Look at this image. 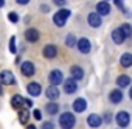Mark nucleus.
Segmentation results:
<instances>
[{
    "label": "nucleus",
    "instance_id": "c756f323",
    "mask_svg": "<svg viewBox=\"0 0 132 129\" xmlns=\"http://www.w3.org/2000/svg\"><path fill=\"white\" fill-rule=\"evenodd\" d=\"M33 117H34L36 120H42V112H40L39 109H34V110H33Z\"/></svg>",
    "mask_w": 132,
    "mask_h": 129
},
{
    "label": "nucleus",
    "instance_id": "ea45409f",
    "mask_svg": "<svg viewBox=\"0 0 132 129\" xmlns=\"http://www.w3.org/2000/svg\"><path fill=\"white\" fill-rule=\"evenodd\" d=\"M106 2H109V0H106Z\"/></svg>",
    "mask_w": 132,
    "mask_h": 129
},
{
    "label": "nucleus",
    "instance_id": "9b49d317",
    "mask_svg": "<svg viewBox=\"0 0 132 129\" xmlns=\"http://www.w3.org/2000/svg\"><path fill=\"white\" fill-rule=\"evenodd\" d=\"M27 90L31 96H39L42 93V86L37 83V81H31L28 86H27Z\"/></svg>",
    "mask_w": 132,
    "mask_h": 129
},
{
    "label": "nucleus",
    "instance_id": "2f4dec72",
    "mask_svg": "<svg viewBox=\"0 0 132 129\" xmlns=\"http://www.w3.org/2000/svg\"><path fill=\"white\" fill-rule=\"evenodd\" d=\"M23 106H28V107H31V106H33V101H31V100H25V101H23ZM28 107H27V109H28Z\"/></svg>",
    "mask_w": 132,
    "mask_h": 129
},
{
    "label": "nucleus",
    "instance_id": "e433bc0d",
    "mask_svg": "<svg viewBox=\"0 0 132 129\" xmlns=\"http://www.w3.org/2000/svg\"><path fill=\"white\" fill-rule=\"evenodd\" d=\"M129 98L132 100V86H130V89H129Z\"/></svg>",
    "mask_w": 132,
    "mask_h": 129
},
{
    "label": "nucleus",
    "instance_id": "b1692460",
    "mask_svg": "<svg viewBox=\"0 0 132 129\" xmlns=\"http://www.w3.org/2000/svg\"><path fill=\"white\" fill-rule=\"evenodd\" d=\"M30 120V112L28 109H19V121L22 124H27V121Z\"/></svg>",
    "mask_w": 132,
    "mask_h": 129
},
{
    "label": "nucleus",
    "instance_id": "f704fd0d",
    "mask_svg": "<svg viewBox=\"0 0 132 129\" xmlns=\"http://www.w3.org/2000/svg\"><path fill=\"white\" fill-rule=\"evenodd\" d=\"M42 11L47 13V11H48V6H47V5H42Z\"/></svg>",
    "mask_w": 132,
    "mask_h": 129
},
{
    "label": "nucleus",
    "instance_id": "bb28decb",
    "mask_svg": "<svg viewBox=\"0 0 132 129\" xmlns=\"http://www.w3.org/2000/svg\"><path fill=\"white\" fill-rule=\"evenodd\" d=\"M8 19H10V22L16 23V22H19V14L14 13V11H11V13H8Z\"/></svg>",
    "mask_w": 132,
    "mask_h": 129
},
{
    "label": "nucleus",
    "instance_id": "72a5a7b5",
    "mask_svg": "<svg viewBox=\"0 0 132 129\" xmlns=\"http://www.w3.org/2000/svg\"><path fill=\"white\" fill-rule=\"evenodd\" d=\"M110 117H112L110 114H106V120H104V121H106V123H109V121H110Z\"/></svg>",
    "mask_w": 132,
    "mask_h": 129
},
{
    "label": "nucleus",
    "instance_id": "2eb2a0df",
    "mask_svg": "<svg viewBox=\"0 0 132 129\" xmlns=\"http://www.w3.org/2000/svg\"><path fill=\"white\" fill-rule=\"evenodd\" d=\"M86 107H87V101H86L84 98H76V100L73 101V110H75V112L81 114V112L86 110Z\"/></svg>",
    "mask_w": 132,
    "mask_h": 129
},
{
    "label": "nucleus",
    "instance_id": "9d476101",
    "mask_svg": "<svg viewBox=\"0 0 132 129\" xmlns=\"http://www.w3.org/2000/svg\"><path fill=\"white\" fill-rule=\"evenodd\" d=\"M42 54H44V58H47V59H54V58L57 56V48H56V45L47 44V45L44 47Z\"/></svg>",
    "mask_w": 132,
    "mask_h": 129
},
{
    "label": "nucleus",
    "instance_id": "6e6552de",
    "mask_svg": "<svg viewBox=\"0 0 132 129\" xmlns=\"http://www.w3.org/2000/svg\"><path fill=\"white\" fill-rule=\"evenodd\" d=\"M87 22H89L90 27L98 28V27H101V23H103V16L98 14V13H90V14L87 16Z\"/></svg>",
    "mask_w": 132,
    "mask_h": 129
},
{
    "label": "nucleus",
    "instance_id": "20e7f679",
    "mask_svg": "<svg viewBox=\"0 0 132 129\" xmlns=\"http://www.w3.org/2000/svg\"><path fill=\"white\" fill-rule=\"evenodd\" d=\"M0 83L5 86H13L16 84V76L11 70H2L0 72Z\"/></svg>",
    "mask_w": 132,
    "mask_h": 129
},
{
    "label": "nucleus",
    "instance_id": "5701e85b",
    "mask_svg": "<svg viewBox=\"0 0 132 129\" xmlns=\"http://www.w3.org/2000/svg\"><path fill=\"white\" fill-rule=\"evenodd\" d=\"M45 112H47L48 115H56V114L59 112V106H57L54 101H50V103L45 106Z\"/></svg>",
    "mask_w": 132,
    "mask_h": 129
},
{
    "label": "nucleus",
    "instance_id": "a211bd4d",
    "mask_svg": "<svg viewBox=\"0 0 132 129\" xmlns=\"http://www.w3.org/2000/svg\"><path fill=\"white\" fill-rule=\"evenodd\" d=\"M130 76H127V75H120L118 78H117V86L120 87V89H124V87H129L130 86Z\"/></svg>",
    "mask_w": 132,
    "mask_h": 129
},
{
    "label": "nucleus",
    "instance_id": "cd10ccee",
    "mask_svg": "<svg viewBox=\"0 0 132 129\" xmlns=\"http://www.w3.org/2000/svg\"><path fill=\"white\" fill-rule=\"evenodd\" d=\"M16 50H17V47H16V37L13 36V37L10 39V51H11V53H16Z\"/></svg>",
    "mask_w": 132,
    "mask_h": 129
},
{
    "label": "nucleus",
    "instance_id": "58836bf2",
    "mask_svg": "<svg viewBox=\"0 0 132 129\" xmlns=\"http://www.w3.org/2000/svg\"><path fill=\"white\" fill-rule=\"evenodd\" d=\"M3 95V89H2V84H0V96Z\"/></svg>",
    "mask_w": 132,
    "mask_h": 129
},
{
    "label": "nucleus",
    "instance_id": "a878e982",
    "mask_svg": "<svg viewBox=\"0 0 132 129\" xmlns=\"http://www.w3.org/2000/svg\"><path fill=\"white\" fill-rule=\"evenodd\" d=\"M65 45L70 47V48L76 47V37H75V34H69L67 37H65Z\"/></svg>",
    "mask_w": 132,
    "mask_h": 129
},
{
    "label": "nucleus",
    "instance_id": "7c9ffc66",
    "mask_svg": "<svg viewBox=\"0 0 132 129\" xmlns=\"http://www.w3.org/2000/svg\"><path fill=\"white\" fill-rule=\"evenodd\" d=\"M53 2L56 6H61V8H64V5H65V0H53Z\"/></svg>",
    "mask_w": 132,
    "mask_h": 129
},
{
    "label": "nucleus",
    "instance_id": "ddd939ff",
    "mask_svg": "<svg viewBox=\"0 0 132 129\" xmlns=\"http://www.w3.org/2000/svg\"><path fill=\"white\" fill-rule=\"evenodd\" d=\"M39 37H40V33H39L36 28H28V30L25 31V39H27L28 42H37Z\"/></svg>",
    "mask_w": 132,
    "mask_h": 129
},
{
    "label": "nucleus",
    "instance_id": "4be33fe9",
    "mask_svg": "<svg viewBox=\"0 0 132 129\" xmlns=\"http://www.w3.org/2000/svg\"><path fill=\"white\" fill-rule=\"evenodd\" d=\"M23 101H25V98L23 96H20V95H14L13 98H11V106L14 107V109H22L23 107Z\"/></svg>",
    "mask_w": 132,
    "mask_h": 129
},
{
    "label": "nucleus",
    "instance_id": "473e14b6",
    "mask_svg": "<svg viewBox=\"0 0 132 129\" xmlns=\"http://www.w3.org/2000/svg\"><path fill=\"white\" fill-rule=\"evenodd\" d=\"M17 3L19 5H27V3H30V0H17Z\"/></svg>",
    "mask_w": 132,
    "mask_h": 129
},
{
    "label": "nucleus",
    "instance_id": "dca6fc26",
    "mask_svg": "<svg viewBox=\"0 0 132 129\" xmlns=\"http://www.w3.org/2000/svg\"><path fill=\"white\" fill-rule=\"evenodd\" d=\"M96 13L101 14V16H107L110 13V5L106 2V0H103V2L96 3Z\"/></svg>",
    "mask_w": 132,
    "mask_h": 129
},
{
    "label": "nucleus",
    "instance_id": "423d86ee",
    "mask_svg": "<svg viewBox=\"0 0 132 129\" xmlns=\"http://www.w3.org/2000/svg\"><path fill=\"white\" fill-rule=\"evenodd\" d=\"M48 81H50V84H53V86H59V84H62V81H64V75H62V72L57 70V69L51 70L50 75H48Z\"/></svg>",
    "mask_w": 132,
    "mask_h": 129
},
{
    "label": "nucleus",
    "instance_id": "f03ea898",
    "mask_svg": "<svg viewBox=\"0 0 132 129\" xmlns=\"http://www.w3.org/2000/svg\"><path fill=\"white\" fill-rule=\"evenodd\" d=\"M70 17V11L67 8H61L57 13L53 14V22L56 27H64L65 23H67V19Z\"/></svg>",
    "mask_w": 132,
    "mask_h": 129
},
{
    "label": "nucleus",
    "instance_id": "aec40b11",
    "mask_svg": "<svg viewBox=\"0 0 132 129\" xmlns=\"http://www.w3.org/2000/svg\"><path fill=\"white\" fill-rule=\"evenodd\" d=\"M124 39H126V37H124V34H123V31H121L120 28H115V30L112 31V41H113L115 44L120 45V44L124 42Z\"/></svg>",
    "mask_w": 132,
    "mask_h": 129
},
{
    "label": "nucleus",
    "instance_id": "f8f14e48",
    "mask_svg": "<svg viewBox=\"0 0 132 129\" xmlns=\"http://www.w3.org/2000/svg\"><path fill=\"white\" fill-rule=\"evenodd\" d=\"M45 96H47L50 101H56V100L59 98V89H57V86L50 84V86L45 89Z\"/></svg>",
    "mask_w": 132,
    "mask_h": 129
},
{
    "label": "nucleus",
    "instance_id": "393cba45",
    "mask_svg": "<svg viewBox=\"0 0 132 129\" xmlns=\"http://www.w3.org/2000/svg\"><path fill=\"white\" fill-rule=\"evenodd\" d=\"M120 30L123 31L124 37H130V36H132V27H130V23H123V25L120 27Z\"/></svg>",
    "mask_w": 132,
    "mask_h": 129
},
{
    "label": "nucleus",
    "instance_id": "39448f33",
    "mask_svg": "<svg viewBox=\"0 0 132 129\" xmlns=\"http://www.w3.org/2000/svg\"><path fill=\"white\" fill-rule=\"evenodd\" d=\"M62 84H64V92L69 93V95H72V93H75V92L78 90V83H76L75 78H67V79H64Z\"/></svg>",
    "mask_w": 132,
    "mask_h": 129
},
{
    "label": "nucleus",
    "instance_id": "f257e3e1",
    "mask_svg": "<svg viewBox=\"0 0 132 129\" xmlns=\"http://www.w3.org/2000/svg\"><path fill=\"white\" fill-rule=\"evenodd\" d=\"M76 124V118L72 112H64L59 115V126L62 129H73Z\"/></svg>",
    "mask_w": 132,
    "mask_h": 129
},
{
    "label": "nucleus",
    "instance_id": "0eeeda50",
    "mask_svg": "<svg viewBox=\"0 0 132 129\" xmlns=\"http://www.w3.org/2000/svg\"><path fill=\"white\" fill-rule=\"evenodd\" d=\"M20 72L23 76H33L36 73V67H34V64L30 62V61H25L20 64Z\"/></svg>",
    "mask_w": 132,
    "mask_h": 129
},
{
    "label": "nucleus",
    "instance_id": "c85d7f7f",
    "mask_svg": "<svg viewBox=\"0 0 132 129\" xmlns=\"http://www.w3.org/2000/svg\"><path fill=\"white\" fill-rule=\"evenodd\" d=\"M40 129H54V124L51 121H45V123H42V127Z\"/></svg>",
    "mask_w": 132,
    "mask_h": 129
},
{
    "label": "nucleus",
    "instance_id": "412c9836",
    "mask_svg": "<svg viewBox=\"0 0 132 129\" xmlns=\"http://www.w3.org/2000/svg\"><path fill=\"white\" fill-rule=\"evenodd\" d=\"M70 73H72V78H75L76 81H79V79L84 78V70H82V67H79V66H73V67L70 69Z\"/></svg>",
    "mask_w": 132,
    "mask_h": 129
},
{
    "label": "nucleus",
    "instance_id": "c9c22d12",
    "mask_svg": "<svg viewBox=\"0 0 132 129\" xmlns=\"http://www.w3.org/2000/svg\"><path fill=\"white\" fill-rule=\"evenodd\" d=\"M27 129H37V127H36L34 124H28V127H27Z\"/></svg>",
    "mask_w": 132,
    "mask_h": 129
},
{
    "label": "nucleus",
    "instance_id": "7ed1b4c3",
    "mask_svg": "<svg viewBox=\"0 0 132 129\" xmlns=\"http://www.w3.org/2000/svg\"><path fill=\"white\" fill-rule=\"evenodd\" d=\"M115 121L120 127H127L129 123H130V114L126 112V110H120L117 115H115Z\"/></svg>",
    "mask_w": 132,
    "mask_h": 129
},
{
    "label": "nucleus",
    "instance_id": "6ab92c4d",
    "mask_svg": "<svg viewBox=\"0 0 132 129\" xmlns=\"http://www.w3.org/2000/svg\"><path fill=\"white\" fill-rule=\"evenodd\" d=\"M120 64H121V67L129 69L132 66V53H123L120 58Z\"/></svg>",
    "mask_w": 132,
    "mask_h": 129
},
{
    "label": "nucleus",
    "instance_id": "f3484780",
    "mask_svg": "<svg viewBox=\"0 0 132 129\" xmlns=\"http://www.w3.org/2000/svg\"><path fill=\"white\" fill-rule=\"evenodd\" d=\"M109 100H110V103H113V104L121 103V101H123V92H121L120 89L112 90V92L109 93Z\"/></svg>",
    "mask_w": 132,
    "mask_h": 129
},
{
    "label": "nucleus",
    "instance_id": "4468645a",
    "mask_svg": "<svg viewBox=\"0 0 132 129\" xmlns=\"http://www.w3.org/2000/svg\"><path fill=\"white\" fill-rule=\"evenodd\" d=\"M101 123H103V118H101L98 114H90V115L87 117V124H89L90 127H100Z\"/></svg>",
    "mask_w": 132,
    "mask_h": 129
},
{
    "label": "nucleus",
    "instance_id": "1a4fd4ad",
    "mask_svg": "<svg viewBox=\"0 0 132 129\" xmlns=\"http://www.w3.org/2000/svg\"><path fill=\"white\" fill-rule=\"evenodd\" d=\"M76 47H78V50H79L81 53H84V54H87V53L92 50V44H90V41H89L87 37H81L79 41H76Z\"/></svg>",
    "mask_w": 132,
    "mask_h": 129
},
{
    "label": "nucleus",
    "instance_id": "4c0bfd02",
    "mask_svg": "<svg viewBox=\"0 0 132 129\" xmlns=\"http://www.w3.org/2000/svg\"><path fill=\"white\" fill-rule=\"evenodd\" d=\"M3 5H5V0H0V8H2Z\"/></svg>",
    "mask_w": 132,
    "mask_h": 129
}]
</instances>
